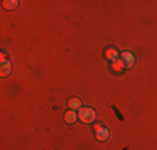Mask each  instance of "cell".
Masks as SVG:
<instances>
[{
    "label": "cell",
    "instance_id": "obj_9",
    "mask_svg": "<svg viewBox=\"0 0 157 150\" xmlns=\"http://www.w3.org/2000/svg\"><path fill=\"white\" fill-rule=\"evenodd\" d=\"M112 69H114L115 72H121V70H122V69H125V67H124V63H122V60H121V58H117L115 62H112Z\"/></svg>",
    "mask_w": 157,
    "mask_h": 150
},
{
    "label": "cell",
    "instance_id": "obj_5",
    "mask_svg": "<svg viewBox=\"0 0 157 150\" xmlns=\"http://www.w3.org/2000/svg\"><path fill=\"white\" fill-rule=\"evenodd\" d=\"M63 118H65L67 123H75L77 118H78V114H77L75 110H69L65 115H63Z\"/></svg>",
    "mask_w": 157,
    "mask_h": 150
},
{
    "label": "cell",
    "instance_id": "obj_8",
    "mask_svg": "<svg viewBox=\"0 0 157 150\" xmlns=\"http://www.w3.org/2000/svg\"><path fill=\"white\" fill-rule=\"evenodd\" d=\"M69 107L72 108V110H80V108H82V102L78 99H70L69 100Z\"/></svg>",
    "mask_w": 157,
    "mask_h": 150
},
{
    "label": "cell",
    "instance_id": "obj_6",
    "mask_svg": "<svg viewBox=\"0 0 157 150\" xmlns=\"http://www.w3.org/2000/svg\"><path fill=\"white\" fill-rule=\"evenodd\" d=\"M3 9H7V10H13V9H17V5H18V2L17 0H3Z\"/></svg>",
    "mask_w": 157,
    "mask_h": 150
},
{
    "label": "cell",
    "instance_id": "obj_3",
    "mask_svg": "<svg viewBox=\"0 0 157 150\" xmlns=\"http://www.w3.org/2000/svg\"><path fill=\"white\" fill-rule=\"evenodd\" d=\"M122 60V63H124L125 69H130V67H134V55L130 54V52H124V54H121V57H119Z\"/></svg>",
    "mask_w": 157,
    "mask_h": 150
},
{
    "label": "cell",
    "instance_id": "obj_4",
    "mask_svg": "<svg viewBox=\"0 0 157 150\" xmlns=\"http://www.w3.org/2000/svg\"><path fill=\"white\" fill-rule=\"evenodd\" d=\"M12 73V63L7 60V62H2V69H0V75L2 77H9Z\"/></svg>",
    "mask_w": 157,
    "mask_h": 150
},
{
    "label": "cell",
    "instance_id": "obj_7",
    "mask_svg": "<svg viewBox=\"0 0 157 150\" xmlns=\"http://www.w3.org/2000/svg\"><path fill=\"white\" fill-rule=\"evenodd\" d=\"M105 57L109 58V60H112V62H115L117 57H119V54H117V50H115V48H107V50H105Z\"/></svg>",
    "mask_w": 157,
    "mask_h": 150
},
{
    "label": "cell",
    "instance_id": "obj_1",
    "mask_svg": "<svg viewBox=\"0 0 157 150\" xmlns=\"http://www.w3.org/2000/svg\"><path fill=\"white\" fill-rule=\"evenodd\" d=\"M77 114H78V120H80V122H84V123H92L97 118L95 110H94V108H90V107L80 108Z\"/></svg>",
    "mask_w": 157,
    "mask_h": 150
},
{
    "label": "cell",
    "instance_id": "obj_2",
    "mask_svg": "<svg viewBox=\"0 0 157 150\" xmlns=\"http://www.w3.org/2000/svg\"><path fill=\"white\" fill-rule=\"evenodd\" d=\"M95 138L99 142H105L109 140V130L105 127H100V125H95Z\"/></svg>",
    "mask_w": 157,
    "mask_h": 150
}]
</instances>
